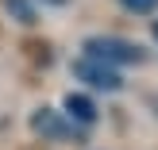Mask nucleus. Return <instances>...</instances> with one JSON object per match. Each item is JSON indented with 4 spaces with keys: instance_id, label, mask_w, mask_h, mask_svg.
Listing matches in <instances>:
<instances>
[{
    "instance_id": "0eeeda50",
    "label": "nucleus",
    "mask_w": 158,
    "mask_h": 150,
    "mask_svg": "<svg viewBox=\"0 0 158 150\" xmlns=\"http://www.w3.org/2000/svg\"><path fill=\"white\" fill-rule=\"evenodd\" d=\"M154 43H158V19H154Z\"/></svg>"
},
{
    "instance_id": "f03ea898",
    "label": "nucleus",
    "mask_w": 158,
    "mask_h": 150,
    "mask_svg": "<svg viewBox=\"0 0 158 150\" xmlns=\"http://www.w3.org/2000/svg\"><path fill=\"white\" fill-rule=\"evenodd\" d=\"M73 73H77V81H85L89 89H104V92H120V89H123V77L116 73L112 66H104V62L89 58V54L73 66Z\"/></svg>"
},
{
    "instance_id": "f257e3e1",
    "label": "nucleus",
    "mask_w": 158,
    "mask_h": 150,
    "mask_svg": "<svg viewBox=\"0 0 158 150\" xmlns=\"http://www.w3.org/2000/svg\"><path fill=\"white\" fill-rule=\"evenodd\" d=\"M85 54L104 66H139L147 58L139 43H127V39H116V35H93L85 39Z\"/></svg>"
},
{
    "instance_id": "20e7f679",
    "label": "nucleus",
    "mask_w": 158,
    "mask_h": 150,
    "mask_svg": "<svg viewBox=\"0 0 158 150\" xmlns=\"http://www.w3.org/2000/svg\"><path fill=\"white\" fill-rule=\"evenodd\" d=\"M66 116L73 123H93L97 120V104H93L89 96H81V92H69L66 96Z\"/></svg>"
},
{
    "instance_id": "39448f33",
    "label": "nucleus",
    "mask_w": 158,
    "mask_h": 150,
    "mask_svg": "<svg viewBox=\"0 0 158 150\" xmlns=\"http://www.w3.org/2000/svg\"><path fill=\"white\" fill-rule=\"evenodd\" d=\"M4 8H8L19 23H27V27L35 23V8H31V0H4Z\"/></svg>"
},
{
    "instance_id": "7ed1b4c3",
    "label": "nucleus",
    "mask_w": 158,
    "mask_h": 150,
    "mask_svg": "<svg viewBox=\"0 0 158 150\" xmlns=\"http://www.w3.org/2000/svg\"><path fill=\"white\" fill-rule=\"evenodd\" d=\"M31 127H35L43 139H66V135H73V123L62 120V112H50V108H39V112L31 116Z\"/></svg>"
},
{
    "instance_id": "423d86ee",
    "label": "nucleus",
    "mask_w": 158,
    "mask_h": 150,
    "mask_svg": "<svg viewBox=\"0 0 158 150\" xmlns=\"http://www.w3.org/2000/svg\"><path fill=\"white\" fill-rule=\"evenodd\" d=\"M127 12H135V15H151L154 8H158V0H120Z\"/></svg>"
},
{
    "instance_id": "6e6552de",
    "label": "nucleus",
    "mask_w": 158,
    "mask_h": 150,
    "mask_svg": "<svg viewBox=\"0 0 158 150\" xmlns=\"http://www.w3.org/2000/svg\"><path fill=\"white\" fill-rule=\"evenodd\" d=\"M50 4H66V0H50Z\"/></svg>"
}]
</instances>
